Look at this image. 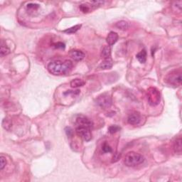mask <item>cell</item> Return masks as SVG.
<instances>
[{"instance_id":"obj_1","label":"cell","mask_w":182,"mask_h":182,"mask_svg":"<svg viewBox=\"0 0 182 182\" xmlns=\"http://www.w3.org/2000/svg\"><path fill=\"white\" fill-rule=\"evenodd\" d=\"M73 66V63L70 60H54L48 64L47 68L51 74L61 75L70 73Z\"/></svg>"},{"instance_id":"obj_2","label":"cell","mask_w":182,"mask_h":182,"mask_svg":"<svg viewBox=\"0 0 182 182\" xmlns=\"http://www.w3.org/2000/svg\"><path fill=\"white\" fill-rule=\"evenodd\" d=\"M145 161L144 156L134 152H128L124 159V163L127 167H134L141 164Z\"/></svg>"},{"instance_id":"obj_3","label":"cell","mask_w":182,"mask_h":182,"mask_svg":"<svg viewBox=\"0 0 182 182\" xmlns=\"http://www.w3.org/2000/svg\"><path fill=\"white\" fill-rule=\"evenodd\" d=\"M147 99L150 105L156 106L160 102L161 95L160 92L156 88L151 87L147 90Z\"/></svg>"},{"instance_id":"obj_4","label":"cell","mask_w":182,"mask_h":182,"mask_svg":"<svg viewBox=\"0 0 182 182\" xmlns=\"http://www.w3.org/2000/svg\"><path fill=\"white\" fill-rule=\"evenodd\" d=\"M112 102L113 101H112L111 97L107 93H104V94L99 95L96 99V103L98 104V106L103 109L110 107Z\"/></svg>"},{"instance_id":"obj_5","label":"cell","mask_w":182,"mask_h":182,"mask_svg":"<svg viewBox=\"0 0 182 182\" xmlns=\"http://www.w3.org/2000/svg\"><path fill=\"white\" fill-rule=\"evenodd\" d=\"M167 80L169 83L174 86H179L181 84V73L179 71H172L167 75Z\"/></svg>"},{"instance_id":"obj_6","label":"cell","mask_w":182,"mask_h":182,"mask_svg":"<svg viewBox=\"0 0 182 182\" xmlns=\"http://www.w3.org/2000/svg\"><path fill=\"white\" fill-rule=\"evenodd\" d=\"M90 128L86 127H83V126H78L76 129H75V132L77 135L80 137L81 139L86 142H89L92 139V134Z\"/></svg>"},{"instance_id":"obj_7","label":"cell","mask_w":182,"mask_h":182,"mask_svg":"<svg viewBox=\"0 0 182 182\" xmlns=\"http://www.w3.org/2000/svg\"><path fill=\"white\" fill-rule=\"evenodd\" d=\"M75 121V124L78 126H83V127H88L90 129H92L93 126V122L89 118H88L87 117L82 115H76Z\"/></svg>"},{"instance_id":"obj_8","label":"cell","mask_w":182,"mask_h":182,"mask_svg":"<svg viewBox=\"0 0 182 182\" xmlns=\"http://www.w3.org/2000/svg\"><path fill=\"white\" fill-rule=\"evenodd\" d=\"M142 117L141 115L137 112H134L129 115L127 118V122L129 125H138L141 122Z\"/></svg>"},{"instance_id":"obj_9","label":"cell","mask_w":182,"mask_h":182,"mask_svg":"<svg viewBox=\"0 0 182 182\" xmlns=\"http://www.w3.org/2000/svg\"><path fill=\"white\" fill-rule=\"evenodd\" d=\"M69 55L75 61H80L85 58V53L80 50H72L69 52Z\"/></svg>"},{"instance_id":"obj_10","label":"cell","mask_w":182,"mask_h":182,"mask_svg":"<svg viewBox=\"0 0 182 182\" xmlns=\"http://www.w3.org/2000/svg\"><path fill=\"white\" fill-rule=\"evenodd\" d=\"M118 34L116 32L111 31L108 34L107 38H106V41H107V44L110 46H113L118 40Z\"/></svg>"},{"instance_id":"obj_11","label":"cell","mask_w":182,"mask_h":182,"mask_svg":"<svg viewBox=\"0 0 182 182\" xmlns=\"http://www.w3.org/2000/svg\"><path fill=\"white\" fill-rule=\"evenodd\" d=\"M10 53V48L7 46L6 42H4V41L1 40V51H0V56H1V57L5 56L8 55Z\"/></svg>"},{"instance_id":"obj_12","label":"cell","mask_w":182,"mask_h":182,"mask_svg":"<svg viewBox=\"0 0 182 182\" xmlns=\"http://www.w3.org/2000/svg\"><path fill=\"white\" fill-rule=\"evenodd\" d=\"M111 56V49L110 47L109 46H105L103 48H102V51H101V57L104 60L105 59L110 58Z\"/></svg>"},{"instance_id":"obj_13","label":"cell","mask_w":182,"mask_h":182,"mask_svg":"<svg viewBox=\"0 0 182 182\" xmlns=\"http://www.w3.org/2000/svg\"><path fill=\"white\" fill-rule=\"evenodd\" d=\"M181 138L179 137L174 141V152H175L176 154H181Z\"/></svg>"},{"instance_id":"obj_14","label":"cell","mask_w":182,"mask_h":182,"mask_svg":"<svg viewBox=\"0 0 182 182\" xmlns=\"http://www.w3.org/2000/svg\"><path fill=\"white\" fill-rule=\"evenodd\" d=\"M113 61L110 58L105 59L101 63V64L100 65V68L102 70H107V69H110L113 67Z\"/></svg>"},{"instance_id":"obj_15","label":"cell","mask_w":182,"mask_h":182,"mask_svg":"<svg viewBox=\"0 0 182 182\" xmlns=\"http://www.w3.org/2000/svg\"><path fill=\"white\" fill-rule=\"evenodd\" d=\"M71 86L73 88H77L79 87H82L85 84H86V82L84 80H81V79L79 78H75L73 79V80H71Z\"/></svg>"},{"instance_id":"obj_16","label":"cell","mask_w":182,"mask_h":182,"mask_svg":"<svg viewBox=\"0 0 182 182\" xmlns=\"http://www.w3.org/2000/svg\"><path fill=\"white\" fill-rule=\"evenodd\" d=\"M136 58L141 64H145L147 60V52L145 50H142L141 51L136 55Z\"/></svg>"},{"instance_id":"obj_17","label":"cell","mask_w":182,"mask_h":182,"mask_svg":"<svg viewBox=\"0 0 182 182\" xmlns=\"http://www.w3.org/2000/svg\"><path fill=\"white\" fill-rule=\"evenodd\" d=\"M115 26H116L117 28H118L119 29L122 30V31H125L127 30V29L129 28V24L127 22V21H118V23H117L116 24H115Z\"/></svg>"},{"instance_id":"obj_18","label":"cell","mask_w":182,"mask_h":182,"mask_svg":"<svg viewBox=\"0 0 182 182\" xmlns=\"http://www.w3.org/2000/svg\"><path fill=\"white\" fill-rule=\"evenodd\" d=\"M81 27V24H78V25H75L74 26H72L71 28L67 29L64 30V32L65 33H67L68 34H74L75 32H77L80 29Z\"/></svg>"},{"instance_id":"obj_19","label":"cell","mask_w":182,"mask_h":182,"mask_svg":"<svg viewBox=\"0 0 182 182\" xmlns=\"http://www.w3.org/2000/svg\"><path fill=\"white\" fill-rule=\"evenodd\" d=\"M91 7H93L91 6V4H83L80 5V7H79V8H80L81 12H83V13H88V12H90Z\"/></svg>"},{"instance_id":"obj_20","label":"cell","mask_w":182,"mask_h":182,"mask_svg":"<svg viewBox=\"0 0 182 182\" xmlns=\"http://www.w3.org/2000/svg\"><path fill=\"white\" fill-rule=\"evenodd\" d=\"M102 150L104 153H110L112 152V148L107 142H105L102 145Z\"/></svg>"},{"instance_id":"obj_21","label":"cell","mask_w":182,"mask_h":182,"mask_svg":"<svg viewBox=\"0 0 182 182\" xmlns=\"http://www.w3.org/2000/svg\"><path fill=\"white\" fill-rule=\"evenodd\" d=\"M120 129V127H118L117 125H111L110 126L109 128H108V132H109L110 134H114V133L117 132Z\"/></svg>"},{"instance_id":"obj_22","label":"cell","mask_w":182,"mask_h":182,"mask_svg":"<svg viewBox=\"0 0 182 182\" xmlns=\"http://www.w3.org/2000/svg\"><path fill=\"white\" fill-rule=\"evenodd\" d=\"M6 164H7L6 158H5L3 155H1V156H0V170H2V169L6 167Z\"/></svg>"},{"instance_id":"obj_23","label":"cell","mask_w":182,"mask_h":182,"mask_svg":"<svg viewBox=\"0 0 182 182\" xmlns=\"http://www.w3.org/2000/svg\"><path fill=\"white\" fill-rule=\"evenodd\" d=\"M80 93V91L79 90H76V91H67L66 92H64V95H77Z\"/></svg>"},{"instance_id":"obj_24","label":"cell","mask_w":182,"mask_h":182,"mask_svg":"<svg viewBox=\"0 0 182 182\" xmlns=\"http://www.w3.org/2000/svg\"><path fill=\"white\" fill-rule=\"evenodd\" d=\"M26 7H27V9H29V10H37V9H39V5L37 4L30 3V4H28V5H27Z\"/></svg>"},{"instance_id":"obj_25","label":"cell","mask_w":182,"mask_h":182,"mask_svg":"<svg viewBox=\"0 0 182 182\" xmlns=\"http://www.w3.org/2000/svg\"><path fill=\"white\" fill-rule=\"evenodd\" d=\"M3 122H5V124L2 123L3 127H4L5 129H8V130H9V129H10V127H11V125H12V123H11V122L10 121V120H6V119H4V120H3Z\"/></svg>"},{"instance_id":"obj_26","label":"cell","mask_w":182,"mask_h":182,"mask_svg":"<svg viewBox=\"0 0 182 182\" xmlns=\"http://www.w3.org/2000/svg\"><path fill=\"white\" fill-rule=\"evenodd\" d=\"M54 46L56 48H61V49L65 48V44L62 42H57L56 44H54Z\"/></svg>"},{"instance_id":"obj_27","label":"cell","mask_w":182,"mask_h":182,"mask_svg":"<svg viewBox=\"0 0 182 182\" xmlns=\"http://www.w3.org/2000/svg\"><path fill=\"white\" fill-rule=\"evenodd\" d=\"M66 132L68 137H71L72 134H73V130H72L71 127H66Z\"/></svg>"},{"instance_id":"obj_28","label":"cell","mask_w":182,"mask_h":182,"mask_svg":"<svg viewBox=\"0 0 182 182\" xmlns=\"http://www.w3.org/2000/svg\"><path fill=\"white\" fill-rule=\"evenodd\" d=\"M120 158V154H115V156L113 157V162H117Z\"/></svg>"}]
</instances>
